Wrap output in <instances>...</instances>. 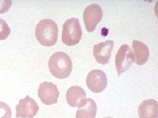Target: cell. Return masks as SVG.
Here are the masks:
<instances>
[{
    "label": "cell",
    "instance_id": "obj_1",
    "mask_svg": "<svg viewBox=\"0 0 158 118\" xmlns=\"http://www.w3.org/2000/svg\"><path fill=\"white\" fill-rule=\"evenodd\" d=\"M48 67L53 76L63 79L68 77L71 73L73 63L68 54L63 52H57L50 57Z\"/></svg>",
    "mask_w": 158,
    "mask_h": 118
},
{
    "label": "cell",
    "instance_id": "obj_2",
    "mask_svg": "<svg viewBox=\"0 0 158 118\" xmlns=\"http://www.w3.org/2000/svg\"><path fill=\"white\" fill-rule=\"evenodd\" d=\"M58 32V26L54 21L44 19L37 24L35 30V36L41 45L49 47L56 43Z\"/></svg>",
    "mask_w": 158,
    "mask_h": 118
},
{
    "label": "cell",
    "instance_id": "obj_3",
    "mask_svg": "<svg viewBox=\"0 0 158 118\" xmlns=\"http://www.w3.org/2000/svg\"><path fill=\"white\" fill-rule=\"evenodd\" d=\"M82 31L79 20L69 18L64 23L62 29V40L65 45L73 46L78 44L81 39Z\"/></svg>",
    "mask_w": 158,
    "mask_h": 118
},
{
    "label": "cell",
    "instance_id": "obj_4",
    "mask_svg": "<svg viewBox=\"0 0 158 118\" xmlns=\"http://www.w3.org/2000/svg\"><path fill=\"white\" fill-rule=\"evenodd\" d=\"M134 61V53L131 47L127 44L121 45L115 58V65L118 76L127 71Z\"/></svg>",
    "mask_w": 158,
    "mask_h": 118
},
{
    "label": "cell",
    "instance_id": "obj_5",
    "mask_svg": "<svg viewBox=\"0 0 158 118\" xmlns=\"http://www.w3.org/2000/svg\"><path fill=\"white\" fill-rule=\"evenodd\" d=\"M102 17L103 11L100 6L93 4L87 6L83 13V18L87 30L89 33L95 30Z\"/></svg>",
    "mask_w": 158,
    "mask_h": 118
},
{
    "label": "cell",
    "instance_id": "obj_6",
    "mask_svg": "<svg viewBox=\"0 0 158 118\" xmlns=\"http://www.w3.org/2000/svg\"><path fill=\"white\" fill-rule=\"evenodd\" d=\"M86 84L88 88L93 92H102L107 86L106 75L101 70L96 69L91 70L87 76Z\"/></svg>",
    "mask_w": 158,
    "mask_h": 118
},
{
    "label": "cell",
    "instance_id": "obj_7",
    "mask_svg": "<svg viewBox=\"0 0 158 118\" xmlns=\"http://www.w3.org/2000/svg\"><path fill=\"white\" fill-rule=\"evenodd\" d=\"M59 94L57 86L52 82L45 81L40 85L38 96L43 104L46 105L56 104Z\"/></svg>",
    "mask_w": 158,
    "mask_h": 118
},
{
    "label": "cell",
    "instance_id": "obj_8",
    "mask_svg": "<svg viewBox=\"0 0 158 118\" xmlns=\"http://www.w3.org/2000/svg\"><path fill=\"white\" fill-rule=\"evenodd\" d=\"M15 109L16 117L33 118L38 113L39 107L34 99L27 96L24 98L19 100Z\"/></svg>",
    "mask_w": 158,
    "mask_h": 118
},
{
    "label": "cell",
    "instance_id": "obj_9",
    "mask_svg": "<svg viewBox=\"0 0 158 118\" xmlns=\"http://www.w3.org/2000/svg\"><path fill=\"white\" fill-rule=\"evenodd\" d=\"M114 42L113 40H107L100 42L94 46L93 56L96 61L101 65L108 64L111 56Z\"/></svg>",
    "mask_w": 158,
    "mask_h": 118
},
{
    "label": "cell",
    "instance_id": "obj_10",
    "mask_svg": "<svg viewBox=\"0 0 158 118\" xmlns=\"http://www.w3.org/2000/svg\"><path fill=\"white\" fill-rule=\"evenodd\" d=\"M86 99V92L81 87L73 86L67 90L66 101L72 107H80L84 104Z\"/></svg>",
    "mask_w": 158,
    "mask_h": 118
},
{
    "label": "cell",
    "instance_id": "obj_11",
    "mask_svg": "<svg viewBox=\"0 0 158 118\" xmlns=\"http://www.w3.org/2000/svg\"><path fill=\"white\" fill-rule=\"evenodd\" d=\"M140 118H158V104L154 99H148L142 101L138 108Z\"/></svg>",
    "mask_w": 158,
    "mask_h": 118
},
{
    "label": "cell",
    "instance_id": "obj_12",
    "mask_svg": "<svg viewBox=\"0 0 158 118\" xmlns=\"http://www.w3.org/2000/svg\"><path fill=\"white\" fill-rule=\"evenodd\" d=\"M132 47L136 64L138 65H144L149 57L150 51L148 46L141 41L134 40Z\"/></svg>",
    "mask_w": 158,
    "mask_h": 118
},
{
    "label": "cell",
    "instance_id": "obj_13",
    "mask_svg": "<svg viewBox=\"0 0 158 118\" xmlns=\"http://www.w3.org/2000/svg\"><path fill=\"white\" fill-rule=\"evenodd\" d=\"M77 118H95L97 112L96 102L91 98H86L84 104L78 107Z\"/></svg>",
    "mask_w": 158,
    "mask_h": 118
},
{
    "label": "cell",
    "instance_id": "obj_14",
    "mask_svg": "<svg viewBox=\"0 0 158 118\" xmlns=\"http://www.w3.org/2000/svg\"><path fill=\"white\" fill-rule=\"evenodd\" d=\"M11 33V29L4 20L0 18V40H5Z\"/></svg>",
    "mask_w": 158,
    "mask_h": 118
},
{
    "label": "cell",
    "instance_id": "obj_15",
    "mask_svg": "<svg viewBox=\"0 0 158 118\" xmlns=\"http://www.w3.org/2000/svg\"><path fill=\"white\" fill-rule=\"evenodd\" d=\"M10 106L4 102H0V118H11Z\"/></svg>",
    "mask_w": 158,
    "mask_h": 118
},
{
    "label": "cell",
    "instance_id": "obj_16",
    "mask_svg": "<svg viewBox=\"0 0 158 118\" xmlns=\"http://www.w3.org/2000/svg\"><path fill=\"white\" fill-rule=\"evenodd\" d=\"M12 5L11 1H0V14H3L9 11Z\"/></svg>",
    "mask_w": 158,
    "mask_h": 118
},
{
    "label": "cell",
    "instance_id": "obj_17",
    "mask_svg": "<svg viewBox=\"0 0 158 118\" xmlns=\"http://www.w3.org/2000/svg\"><path fill=\"white\" fill-rule=\"evenodd\" d=\"M103 118H113L112 117H104Z\"/></svg>",
    "mask_w": 158,
    "mask_h": 118
}]
</instances>
